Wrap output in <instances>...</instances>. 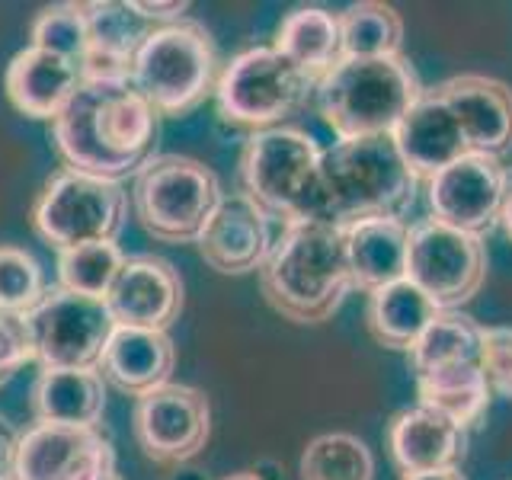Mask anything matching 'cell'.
Here are the masks:
<instances>
[{
    "label": "cell",
    "mask_w": 512,
    "mask_h": 480,
    "mask_svg": "<svg viewBox=\"0 0 512 480\" xmlns=\"http://www.w3.org/2000/svg\"><path fill=\"white\" fill-rule=\"evenodd\" d=\"M391 138L416 180H432L439 170L471 154L455 112L439 100L436 90H423Z\"/></svg>",
    "instance_id": "obj_18"
},
{
    "label": "cell",
    "mask_w": 512,
    "mask_h": 480,
    "mask_svg": "<svg viewBox=\"0 0 512 480\" xmlns=\"http://www.w3.org/2000/svg\"><path fill=\"white\" fill-rule=\"evenodd\" d=\"M253 474L260 477V480H282V464L272 461V458H263V461H256Z\"/></svg>",
    "instance_id": "obj_39"
},
{
    "label": "cell",
    "mask_w": 512,
    "mask_h": 480,
    "mask_svg": "<svg viewBox=\"0 0 512 480\" xmlns=\"http://www.w3.org/2000/svg\"><path fill=\"white\" fill-rule=\"evenodd\" d=\"M320 157V144L301 128L279 125L253 132L240 154V183L269 218L282 221V228L311 221Z\"/></svg>",
    "instance_id": "obj_7"
},
{
    "label": "cell",
    "mask_w": 512,
    "mask_h": 480,
    "mask_svg": "<svg viewBox=\"0 0 512 480\" xmlns=\"http://www.w3.org/2000/svg\"><path fill=\"white\" fill-rule=\"evenodd\" d=\"M132 84L160 119L186 116L215 93L218 52L212 32L196 20L154 26L132 61Z\"/></svg>",
    "instance_id": "obj_5"
},
{
    "label": "cell",
    "mask_w": 512,
    "mask_h": 480,
    "mask_svg": "<svg viewBox=\"0 0 512 480\" xmlns=\"http://www.w3.org/2000/svg\"><path fill=\"white\" fill-rule=\"evenodd\" d=\"M16 445H20V432H16V426L7 420V416H0V477L13 474Z\"/></svg>",
    "instance_id": "obj_37"
},
{
    "label": "cell",
    "mask_w": 512,
    "mask_h": 480,
    "mask_svg": "<svg viewBox=\"0 0 512 480\" xmlns=\"http://www.w3.org/2000/svg\"><path fill=\"white\" fill-rule=\"evenodd\" d=\"M125 266V253L116 240L106 244H87L58 253V285L74 295L106 301L119 269Z\"/></svg>",
    "instance_id": "obj_31"
},
{
    "label": "cell",
    "mask_w": 512,
    "mask_h": 480,
    "mask_svg": "<svg viewBox=\"0 0 512 480\" xmlns=\"http://www.w3.org/2000/svg\"><path fill=\"white\" fill-rule=\"evenodd\" d=\"M496 224H500L503 234L512 240V183L506 189V199H503V208H500V218H496Z\"/></svg>",
    "instance_id": "obj_40"
},
{
    "label": "cell",
    "mask_w": 512,
    "mask_h": 480,
    "mask_svg": "<svg viewBox=\"0 0 512 480\" xmlns=\"http://www.w3.org/2000/svg\"><path fill=\"white\" fill-rule=\"evenodd\" d=\"M407 279L423 288L439 311H458L487 279L484 237L448 228L436 218L410 224Z\"/></svg>",
    "instance_id": "obj_10"
},
{
    "label": "cell",
    "mask_w": 512,
    "mask_h": 480,
    "mask_svg": "<svg viewBox=\"0 0 512 480\" xmlns=\"http://www.w3.org/2000/svg\"><path fill=\"white\" fill-rule=\"evenodd\" d=\"M45 295L39 260L23 247H0V311L29 314Z\"/></svg>",
    "instance_id": "obj_33"
},
{
    "label": "cell",
    "mask_w": 512,
    "mask_h": 480,
    "mask_svg": "<svg viewBox=\"0 0 512 480\" xmlns=\"http://www.w3.org/2000/svg\"><path fill=\"white\" fill-rule=\"evenodd\" d=\"M269 215L247 192H224L212 218L205 221L196 247L199 256L221 276H247L260 272L272 250Z\"/></svg>",
    "instance_id": "obj_16"
},
{
    "label": "cell",
    "mask_w": 512,
    "mask_h": 480,
    "mask_svg": "<svg viewBox=\"0 0 512 480\" xmlns=\"http://www.w3.org/2000/svg\"><path fill=\"white\" fill-rule=\"evenodd\" d=\"M439 308L410 279L375 288L365 304V327L384 349H413L423 330L436 320Z\"/></svg>",
    "instance_id": "obj_26"
},
{
    "label": "cell",
    "mask_w": 512,
    "mask_h": 480,
    "mask_svg": "<svg viewBox=\"0 0 512 480\" xmlns=\"http://www.w3.org/2000/svg\"><path fill=\"white\" fill-rule=\"evenodd\" d=\"M29 218L36 234L58 253L87 244H106L125 228L128 192L122 183L61 167L39 189Z\"/></svg>",
    "instance_id": "obj_9"
},
{
    "label": "cell",
    "mask_w": 512,
    "mask_h": 480,
    "mask_svg": "<svg viewBox=\"0 0 512 480\" xmlns=\"http://www.w3.org/2000/svg\"><path fill=\"white\" fill-rule=\"evenodd\" d=\"M416 183L391 135L336 141L320 157L311 221L343 228L362 218H400L416 196Z\"/></svg>",
    "instance_id": "obj_3"
},
{
    "label": "cell",
    "mask_w": 512,
    "mask_h": 480,
    "mask_svg": "<svg viewBox=\"0 0 512 480\" xmlns=\"http://www.w3.org/2000/svg\"><path fill=\"white\" fill-rule=\"evenodd\" d=\"M224 480H260L253 471H237V474H231V477H224Z\"/></svg>",
    "instance_id": "obj_42"
},
{
    "label": "cell",
    "mask_w": 512,
    "mask_h": 480,
    "mask_svg": "<svg viewBox=\"0 0 512 480\" xmlns=\"http://www.w3.org/2000/svg\"><path fill=\"white\" fill-rule=\"evenodd\" d=\"M400 480H468L458 468H442V471H423V474H404Z\"/></svg>",
    "instance_id": "obj_38"
},
{
    "label": "cell",
    "mask_w": 512,
    "mask_h": 480,
    "mask_svg": "<svg viewBox=\"0 0 512 480\" xmlns=\"http://www.w3.org/2000/svg\"><path fill=\"white\" fill-rule=\"evenodd\" d=\"M420 96L423 84L404 55L343 58L314 84V106L340 141L391 135Z\"/></svg>",
    "instance_id": "obj_4"
},
{
    "label": "cell",
    "mask_w": 512,
    "mask_h": 480,
    "mask_svg": "<svg viewBox=\"0 0 512 480\" xmlns=\"http://www.w3.org/2000/svg\"><path fill=\"white\" fill-rule=\"evenodd\" d=\"M212 436V404L199 388L164 384L135 404V439L144 458L180 468L196 458Z\"/></svg>",
    "instance_id": "obj_13"
},
{
    "label": "cell",
    "mask_w": 512,
    "mask_h": 480,
    "mask_svg": "<svg viewBox=\"0 0 512 480\" xmlns=\"http://www.w3.org/2000/svg\"><path fill=\"white\" fill-rule=\"evenodd\" d=\"M116 327L167 333L183 314V279L160 256H125L106 295Z\"/></svg>",
    "instance_id": "obj_15"
},
{
    "label": "cell",
    "mask_w": 512,
    "mask_h": 480,
    "mask_svg": "<svg viewBox=\"0 0 512 480\" xmlns=\"http://www.w3.org/2000/svg\"><path fill=\"white\" fill-rule=\"evenodd\" d=\"M32 359H36V349H32L26 314L0 311V388Z\"/></svg>",
    "instance_id": "obj_35"
},
{
    "label": "cell",
    "mask_w": 512,
    "mask_h": 480,
    "mask_svg": "<svg viewBox=\"0 0 512 480\" xmlns=\"http://www.w3.org/2000/svg\"><path fill=\"white\" fill-rule=\"evenodd\" d=\"M506 189L509 170L500 157L464 154L432 180H426V199L436 221L480 237L500 218Z\"/></svg>",
    "instance_id": "obj_14"
},
{
    "label": "cell",
    "mask_w": 512,
    "mask_h": 480,
    "mask_svg": "<svg viewBox=\"0 0 512 480\" xmlns=\"http://www.w3.org/2000/svg\"><path fill=\"white\" fill-rule=\"evenodd\" d=\"M13 480H122L116 448L100 426H45L20 432Z\"/></svg>",
    "instance_id": "obj_12"
},
{
    "label": "cell",
    "mask_w": 512,
    "mask_h": 480,
    "mask_svg": "<svg viewBox=\"0 0 512 480\" xmlns=\"http://www.w3.org/2000/svg\"><path fill=\"white\" fill-rule=\"evenodd\" d=\"M170 480H208V477H205V471H196V468H183V464H180V468L173 471V477H170Z\"/></svg>",
    "instance_id": "obj_41"
},
{
    "label": "cell",
    "mask_w": 512,
    "mask_h": 480,
    "mask_svg": "<svg viewBox=\"0 0 512 480\" xmlns=\"http://www.w3.org/2000/svg\"><path fill=\"white\" fill-rule=\"evenodd\" d=\"M84 84L80 64L45 52V48L26 45L7 64L4 87L13 109L29 119H58L61 109L71 103L77 87Z\"/></svg>",
    "instance_id": "obj_19"
},
{
    "label": "cell",
    "mask_w": 512,
    "mask_h": 480,
    "mask_svg": "<svg viewBox=\"0 0 512 480\" xmlns=\"http://www.w3.org/2000/svg\"><path fill=\"white\" fill-rule=\"evenodd\" d=\"M64 167L122 183L154 160L160 112L132 80H84L52 122Z\"/></svg>",
    "instance_id": "obj_1"
},
{
    "label": "cell",
    "mask_w": 512,
    "mask_h": 480,
    "mask_svg": "<svg viewBox=\"0 0 512 480\" xmlns=\"http://www.w3.org/2000/svg\"><path fill=\"white\" fill-rule=\"evenodd\" d=\"M480 372L493 394L512 400V327L480 330Z\"/></svg>",
    "instance_id": "obj_34"
},
{
    "label": "cell",
    "mask_w": 512,
    "mask_h": 480,
    "mask_svg": "<svg viewBox=\"0 0 512 480\" xmlns=\"http://www.w3.org/2000/svg\"><path fill=\"white\" fill-rule=\"evenodd\" d=\"M0 480H13V477H0Z\"/></svg>",
    "instance_id": "obj_43"
},
{
    "label": "cell",
    "mask_w": 512,
    "mask_h": 480,
    "mask_svg": "<svg viewBox=\"0 0 512 480\" xmlns=\"http://www.w3.org/2000/svg\"><path fill=\"white\" fill-rule=\"evenodd\" d=\"M26 324L42 368H100L103 349L116 333L106 301L74 295L61 285L45 288Z\"/></svg>",
    "instance_id": "obj_11"
},
{
    "label": "cell",
    "mask_w": 512,
    "mask_h": 480,
    "mask_svg": "<svg viewBox=\"0 0 512 480\" xmlns=\"http://www.w3.org/2000/svg\"><path fill=\"white\" fill-rule=\"evenodd\" d=\"M455 112L471 154L503 157L512 151V87L487 74H458L432 87Z\"/></svg>",
    "instance_id": "obj_17"
},
{
    "label": "cell",
    "mask_w": 512,
    "mask_h": 480,
    "mask_svg": "<svg viewBox=\"0 0 512 480\" xmlns=\"http://www.w3.org/2000/svg\"><path fill=\"white\" fill-rule=\"evenodd\" d=\"M346 256L352 288L372 295L397 279H407V240L410 224L397 215L388 218H362L343 224Z\"/></svg>",
    "instance_id": "obj_22"
},
{
    "label": "cell",
    "mask_w": 512,
    "mask_h": 480,
    "mask_svg": "<svg viewBox=\"0 0 512 480\" xmlns=\"http://www.w3.org/2000/svg\"><path fill=\"white\" fill-rule=\"evenodd\" d=\"M343 58H391L404 45V16L381 0H362L340 13Z\"/></svg>",
    "instance_id": "obj_29"
},
{
    "label": "cell",
    "mask_w": 512,
    "mask_h": 480,
    "mask_svg": "<svg viewBox=\"0 0 512 480\" xmlns=\"http://www.w3.org/2000/svg\"><path fill=\"white\" fill-rule=\"evenodd\" d=\"M87 55L80 61L84 80H132V61L154 29L128 4H84Z\"/></svg>",
    "instance_id": "obj_21"
},
{
    "label": "cell",
    "mask_w": 512,
    "mask_h": 480,
    "mask_svg": "<svg viewBox=\"0 0 512 480\" xmlns=\"http://www.w3.org/2000/svg\"><path fill=\"white\" fill-rule=\"evenodd\" d=\"M416 394H420V407L448 416L461 429L477 426L484 420L493 397L484 372H480V362L452 365L420 375L416 378Z\"/></svg>",
    "instance_id": "obj_27"
},
{
    "label": "cell",
    "mask_w": 512,
    "mask_h": 480,
    "mask_svg": "<svg viewBox=\"0 0 512 480\" xmlns=\"http://www.w3.org/2000/svg\"><path fill=\"white\" fill-rule=\"evenodd\" d=\"M388 445L404 474L458 468V461L464 458V429L448 416L416 404L410 410H400L391 420Z\"/></svg>",
    "instance_id": "obj_23"
},
{
    "label": "cell",
    "mask_w": 512,
    "mask_h": 480,
    "mask_svg": "<svg viewBox=\"0 0 512 480\" xmlns=\"http://www.w3.org/2000/svg\"><path fill=\"white\" fill-rule=\"evenodd\" d=\"M301 480H375V455L352 432H324L304 445Z\"/></svg>",
    "instance_id": "obj_30"
},
{
    "label": "cell",
    "mask_w": 512,
    "mask_h": 480,
    "mask_svg": "<svg viewBox=\"0 0 512 480\" xmlns=\"http://www.w3.org/2000/svg\"><path fill=\"white\" fill-rule=\"evenodd\" d=\"M272 48L317 84L320 77L343 61L340 13H330L324 7H298L285 13Z\"/></svg>",
    "instance_id": "obj_25"
},
{
    "label": "cell",
    "mask_w": 512,
    "mask_h": 480,
    "mask_svg": "<svg viewBox=\"0 0 512 480\" xmlns=\"http://www.w3.org/2000/svg\"><path fill=\"white\" fill-rule=\"evenodd\" d=\"M218 173L196 157L157 154L132 186V208L141 231L160 244H196L221 202Z\"/></svg>",
    "instance_id": "obj_6"
},
{
    "label": "cell",
    "mask_w": 512,
    "mask_h": 480,
    "mask_svg": "<svg viewBox=\"0 0 512 480\" xmlns=\"http://www.w3.org/2000/svg\"><path fill=\"white\" fill-rule=\"evenodd\" d=\"M480 327L474 317L461 311H439L436 320L423 330V336L410 349V362L416 378L439 372V368L480 362Z\"/></svg>",
    "instance_id": "obj_28"
},
{
    "label": "cell",
    "mask_w": 512,
    "mask_h": 480,
    "mask_svg": "<svg viewBox=\"0 0 512 480\" xmlns=\"http://www.w3.org/2000/svg\"><path fill=\"white\" fill-rule=\"evenodd\" d=\"M176 365V346L170 333L157 330H132L116 327L103 349V359L96 372L106 384L128 397H144L170 384Z\"/></svg>",
    "instance_id": "obj_20"
},
{
    "label": "cell",
    "mask_w": 512,
    "mask_h": 480,
    "mask_svg": "<svg viewBox=\"0 0 512 480\" xmlns=\"http://www.w3.org/2000/svg\"><path fill=\"white\" fill-rule=\"evenodd\" d=\"M106 381L96 368H42L32 381V416L45 426H100Z\"/></svg>",
    "instance_id": "obj_24"
},
{
    "label": "cell",
    "mask_w": 512,
    "mask_h": 480,
    "mask_svg": "<svg viewBox=\"0 0 512 480\" xmlns=\"http://www.w3.org/2000/svg\"><path fill=\"white\" fill-rule=\"evenodd\" d=\"M128 7H132L144 23H154V26L180 23L192 10V4H151V0H128Z\"/></svg>",
    "instance_id": "obj_36"
},
{
    "label": "cell",
    "mask_w": 512,
    "mask_h": 480,
    "mask_svg": "<svg viewBox=\"0 0 512 480\" xmlns=\"http://www.w3.org/2000/svg\"><path fill=\"white\" fill-rule=\"evenodd\" d=\"M311 96L314 80L272 45H253L237 52L224 64L215 84L221 119L234 128H250V132L279 128Z\"/></svg>",
    "instance_id": "obj_8"
},
{
    "label": "cell",
    "mask_w": 512,
    "mask_h": 480,
    "mask_svg": "<svg viewBox=\"0 0 512 480\" xmlns=\"http://www.w3.org/2000/svg\"><path fill=\"white\" fill-rule=\"evenodd\" d=\"M29 39L36 48L61 55L74 64L87 55V13L84 4H52L32 20Z\"/></svg>",
    "instance_id": "obj_32"
},
{
    "label": "cell",
    "mask_w": 512,
    "mask_h": 480,
    "mask_svg": "<svg viewBox=\"0 0 512 480\" xmlns=\"http://www.w3.org/2000/svg\"><path fill=\"white\" fill-rule=\"evenodd\" d=\"M260 288L272 311L292 324H324L352 292L346 237L340 224H285L260 266Z\"/></svg>",
    "instance_id": "obj_2"
}]
</instances>
